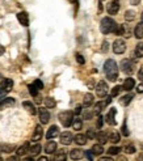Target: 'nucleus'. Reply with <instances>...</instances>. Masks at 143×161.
I'll use <instances>...</instances> for the list:
<instances>
[{
	"mask_svg": "<svg viewBox=\"0 0 143 161\" xmlns=\"http://www.w3.org/2000/svg\"><path fill=\"white\" fill-rule=\"evenodd\" d=\"M104 72H105V76L109 81H116L118 79V66H117L116 60L108 59L104 64Z\"/></svg>",
	"mask_w": 143,
	"mask_h": 161,
	"instance_id": "obj_1",
	"label": "nucleus"
},
{
	"mask_svg": "<svg viewBox=\"0 0 143 161\" xmlns=\"http://www.w3.org/2000/svg\"><path fill=\"white\" fill-rule=\"evenodd\" d=\"M117 28V24L113 19L110 17H104L101 20V24H100V30L102 34H109V33H114V30Z\"/></svg>",
	"mask_w": 143,
	"mask_h": 161,
	"instance_id": "obj_2",
	"label": "nucleus"
},
{
	"mask_svg": "<svg viewBox=\"0 0 143 161\" xmlns=\"http://www.w3.org/2000/svg\"><path fill=\"white\" fill-rule=\"evenodd\" d=\"M58 118L60 121V123H62L64 127H70V126L72 124V122H73V113L72 111H62V113H59V115H58Z\"/></svg>",
	"mask_w": 143,
	"mask_h": 161,
	"instance_id": "obj_3",
	"label": "nucleus"
},
{
	"mask_svg": "<svg viewBox=\"0 0 143 161\" xmlns=\"http://www.w3.org/2000/svg\"><path fill=\"white\" fill-rule=\"evenodd\" d=\"M120 67L122 69V72H125L126 75H131L134 71V63H133V60H130V59H122Z\"/></svg>",
	"mask_w": 143,
	"mask_h": 161,
	"instance_id": "obj_4",
	"label": "nucleus"
},
{
	"mask_svg": "<svg viewBox=\"0 0 143 161\" xmlns=\"http://www.w3.org/2000/svg\"><path fill=\"white\" fill-rule=\"evenodd\" d=\"M113 51L116 54H123L126 51V43H125V41L121 40V38L116 40L113 42Z\"/></svg>",
	"mask_w": 143,
	"mask_h": 161,
	"instance_id": "obj_5",
	"label": "nucleus"
},
{
	"mask_svg": "<svg viewBox=\"0 0 143 161\" xmlns=\"http://www.w3.org/2000/svg\"><path fill=\"white\" fill-rule=\"evenodd\" d=\"M96 94L98 97H105L108 94V85L105 81H98V84L96 85Z\"/></svg>",
	"mask_w": 143,
	"mask_h": 161,
	"instance_id": "obj_6",
	"label": "nucleus"
},
{
	"mask_svg": "<svg viewBox=\"0 0 143 161\" xmlns=\"http://www.w3.org/2000/svg\"><path fill=\"white\" fill-rule=\"evenodd\" d=\"M73 140V136H72V134L70 131H64L60 134V143L64 145H70L71 143Z\"/></svg>",
	"mask_w": 143,
	"mask_h": 161,
	"instance_id": "obj_7",
	"label": "nucleus"
},
{
	"mask_svg": "<svg viewBox=\"0 0 143 161\" xmlns=\"http://www.w3.org/2000/svg\"><path fill=\"white\" fill-rule=\"evenodd\" d=\"M16 100L12 98V97H5L4 100L0 101V110H4V109H8V107H12L15 105Z\"/></svg>",
	"mask_w": 143,
	"mask_h": 161,
	"instance_id": "obj_8",
	"label": "nucleus"
},
{
	"mask_svg": "<svg viewBox=\"0 0 143 161\" xmlns=\"http://www.w3.org/2000/svg\"><path fill=\"white\" fill-rule=\"evenodd\" d=\"M120 11V4L118 0H113L108 4V13L109 15H117V12Z\"/></svg>",
	"mask_w": 143,
	"mask_h": 161,
	"instance_id": "obj_9",
	"label": "nucleus"
},
{
	"mask_svg": "<svg viewBox=\"0 0 143 161\" xmlns=\"http://www.w3.org/2000/svg\"><path fill=\"white\" fill-rule=\"evenodd\" d=\"M38 114H40V121H41V123L43 124H46V123H49V121H50V114H49V111L46 110V109H40L38 110Z\"/></svg>",
	"mask_w": 143,
	"mask_h": 161,
	"instance_id": "obj_10",
	"label": "nucleus"
},
{
	"mask_svg": "<svg viewBox=\"0 0 143 161\" xmlns=\"http://www.w3.org/2000/svg\"><path fill=\"white\" fill-rule=\"evenodd\" d=\"M84 151L83 149H80V148H75V149H72L71 151V153H70V157L72 160H80V159H83L84 157Z\"/></svg>",
	"mask_w": 143,
	"mask_h": 161,
	"instance_id": "obj_11",
	"label": "nucleus"
},
{
	"mask_svg": "<svg viewBox=\"0 0 143 161\" xmlns=\"http://www.w3.org/2000/svg\"><path fill=\"white\" fill-rule=\"evenodd\" d=\"M17 20H19V23L23 25V26H28L29 25V17H28L27 12H20V13H17Z\"/></svg>",
	"mask_w": 143,
	"mask_h": 161,
	"instance_id": "obj_12",
	"label": "nucleus"
},
{
	"mask_svg": "<svg viewBox=\"0 0 143 161\" xmlns=\"http://www.w3.org/2000/svg\"><path fill=\"white\" fill-rule=\"evenodd\" d=\"M58 135H59V127L58 126H51L46 132V138L47 139H54V138H57Z\"/></svg>",
	"mask_w": 143,
	"mask_h": 161,
	"instance_id": "obj_13",
	"label": "nucleus"
},
{
	"mask_svg": "<svg viewBox=\"0 0 143 161\" xmlns=\"http://www.w3.org/2000/svg\"><path fill=\"white\" fill-rule=\"evenodd\" d=\"M116 113H117L116 109H110L109 113L106 114V122L110 126H114L116 124Z\"/></svg>",
	"mask_w": 143,
	"mask_h": 161,
	"instance_id": "obj_14",
	"label": "nucleus"
},
{
	"mask_svg": "<svg viewBox=\"0 0 143 161\" xmlns=\"http://www.w3.org/2000/svg\"><path fill=\"white\" fill-rule=\"evenodd\" d=\"M96 139L98 140V144H105V143L109 140V135H108L105 131H100V132H97L96 135Z\"/></svg>",
	"mask_w": 143,
	"mask_h": 161,
	"instance_id": "obj_15",
	"label": "nucleus"
},
{
	"mask_svg": "<svg viewBox=\"0 0 143 161\" xmlns=\"http://www.w3.org/2000/svg\"><path fill=\"white\" fill-rule=\"evenodd\" d=\"M23 106H24V109H27V111L30 113L32 115L37 114V109H36V106H34L32 102H29V101H24V102H23Z\"/></svg>",
	"mask_w": 143,
	"mask_h": 161,
	"instance_id": "obj_16",
	"label": "nucleus"
},
{
	"mask_svg": "<svg viewBox=\"0 0 143 161\" xmlns=\"http://www.w3.org/2000/svg\"><path fill=\"white\" fill-rule=\"evenodd\" d=\"M42 127H41V124H38L36 126V130H34V134H33V138H32V140L33 142H38V140H41V138H42Z\"/></svg>",
	"mask_w": 143,
	"mask_h": 161,
	"instance_id": "obj_17",
	"label": "nucleus"
},
{
	"mask_svg": "<svg viewBox=\"0 0 143 161\" xmlns=\"http://www.w3.org/2000/svg\"><path fill=\"white\" fill-rule=\"evenodd\" d=\"M87 135H84V134H77L75 138H73V142L76 143L77 145H84L85 143H87Z\"/></svg>",
	"mask_w": 143,
	"mask_h": 161,
	"instance_id": "obj_18",
	"label": "nucleus"
},
{
	"mask_svg": "<svg viewBox=\"0 0 143 161\" xmlns=\"http://www.w3.org/2000/svg\"><path fill=\"white\" fill-rule=\"evenodd\" d=\"M134 86H135V81H134V79H131V77H127V79L123 81L122 89H125V90H131Z\"/></svg>",
	"mask_w": 143,
	"mask_h": 161,
	"instance_id": "obj_19",
	"label": "nucleus"
},
{
	"mask_svg": "<svg viewBox=\"0 0 143 161\" xmlns=\"http://www.w3.org/2000/svg\"><path fill=\"white\" fill-rule=\"evenodd\" d=\"M57 151V143L55 142H47L46 145H45V152L46 153H54Z\"/></svg>",
	"mask_w": 143,
	"mask_h": 161,
	"instance_id": "obj_20",
	"label": "nucleus"
},
{
	"mask_svg": "<svg viewBox=\"0 0 143 161\" xmlns=\"http://www.w3.org/2000/svg\"><path fill=\"white\" fill-rule=\"evenodd\" d=\"M67 160V155L64 151H58L57 153L54 155V157L51 161H66Z\"/></svg>",
	"mask_w": 143,
	"mask_h": 161,
	"instance_id": "obj_21",
	"label": "nucleus"
},
{
	"mask_svg": "<svg viewBox=\"0 0 143 161\" xmlns=\"http://www.w3.org/2000/svg\"><path fill=\"white\" fill-rule=\"evenodd\" d=\"M134 36H135L138 40H141L143 38V23H139L134 29Z\"/></svg>",
	"mask_w": 143,
	"mask_h": 161,
	"instance_id": "obj_22",
	"label": "nucleus"
},
{
	"mask_svg": "<svg viewBox=\"0 0 143 161\" xmlns=\"http://www.w3.org/2000/svg\"><path fill=\"white\" fill-rule=\"evenodd\" d=\"M93 94H91V93H87L85 96H84V98H83V105L85 106V107H89L93 103Z\"/></svg>",
	"mask_w": 143,
	"mask_h": 161,
	"instance_id": "obj_23",
	"label": "nucleus"
},
{
	"mask_svg": "<svg viewBox=\"0 0 143 161\" xmlns=\"http://www.w3.org/2000/svg\"><path fill=\"white\" fill-rule=\"evenodd\" d=\"M12 86H13V81H12L11 79H5V80H4V82L2 84V86H0V88H3V89L8 93V92H9V90L12 89Z\"/></svg>",
	"mask_w": 143,
	"mask_h": 161,
	"instance_id": "obj_24",
	"label": "nucleus"
},
{
	"mask_svg": "<svg viewBox=\"0 0 143 161\" xmlns=\"http://www.w3.org/2000/svg\"><path fill=\"white\" fill-rule=\"evenodd\" d=\"M41 149H42L41 144H34V145H32V147L29 148V153L32 155V156H37V155H40Z\"/></svg>",
	"mask_w": 143,
	"mask_h": 161,
	"instance_id": "obj_25",
	"label": "nucleus"
},
{
	"mask_svg": "<svg viewBox=\"0 0 143 161\" xmlns=\"http://www.w3.org/2000/svg\"><path fill=\"white\" fill-rule=\"evenodd\" d=\"M0 149H2L3 152H5V153H9V152L16 149V145L15 144H5V143H3V144L0 145Z\"/></svg>",
	"mask_w": 143,
	"mask_h": 161,
	"instance_id": "obj_26",
	"label": "nucleus"
},
{
	"mask_svg": "<svg viewBox=\"0 0 143 161\" xmlns=\"http://www.w3.org/2000/svg\"><path fill=\"white\" fill-rule=\"evenodd\" d=\"M43 102H45L46 107H49V109H53V107L57 106V102H55V100H54V98H51V97H46Z\"/></svg>",
	"mask_w": 143,
	"mask_h": 161,
	"instance_id": "obj_27",
	"label": "nucleus"
},
{
	"mask_svg": "<svg viewBox=\"0 0 143 161\" xmlns=\"http://www.w3.org/2000/svg\"><path fill=\"white\" fill-rule=\"evenodd\" d=\"M106 106V102L105 101H100V102H97L96 105H95V114H100L101 110L104 107Z\"/></svg>",
	"mask_w": 143,
	"mask_h": 161,
	"instance_id": "obj_28",
	"label": "nucleus"
},
{
	"mask_svg": "<svg viewBox=\"0 0 143 161\" xmlns=\"http://www.w3.org/2000/svg\"><path fill=\"white\" fill-rule=\"evenodd\" d=\"M29 148H30V147H29V143H25L24 145H21L19 149H17V155H19V156L25 155L27 152H29Z\"/></svg>",
	"mask_w": 143,
	"mask_h": 161,
	"instance_id": "obj_29",
	"label": "nucleus"
},
{
	"mask_svg": "<svg viewBox=\"0 0 143 161\" xmlns=\"http://www.w3.org/2000/svg\"><path fill=\"white\" fill-rule=\"evenodd\" d=\"M93 152V155H97V156H100V155H102V152H104V148H102V145L101 144H95L93 147H92V149H91Z\"/></svg>",
	"mask_w": 143,
	"mask_h": 161,
	"instance_id": "obj_30",
	"label": "nucleus"
},
{
	"mask_svg": "<svg viewBox=\"0 0 143 161\" xmlns=\"http://www.w3.org/2000/svg\"><path fill=\"white\" fill-rule=\"evenodd\" d=\"M134 55H135V58H142V56H143V42H141V43H138V45H137V49H135Z\"/></svg>",
	"mask_w": 143,
	"mask_h": 161,
	"instance_id": "obj_31",
	"label": "nucleus"
},
{
	"mask_svg": "<svg viewBox=\"0 0 143 161\" xmlns=\"http://www.w3.org/2000/svg\"><path fill=\"white\" fill-rule=\"evenodd\" d=\"M131 100H133V94H126V96H123L120 101H121V103H122L123 106H126V105H129V103L131 102Z\"/></svg>",
	"mask_w": 143,
	"mask_h": 161,
	"instance_id": "obj_32",
	"label": "nucleus"
},
{
	"mask_svg": "<svg viewBox=\"0 0 143 161\" xmlns=\"http://www.w3.org/2000/svg\"><path fill=\"white\" fill-rule=\"evenodd\" d=\"M120 140H121V135L118 132H112L109 135V142H112V143H118Z\"/></svg>",
	"mask_w": 143,
	"mask_h": 161,
	"instance_id": "obj_33",
	"label": "nucleus"
},
{
	"mask_svg": "<svg viewBox=\"0 0 143 161\" xmlns=\"http://www.w3.org/2000/svg\"><path fill=\"white\" fill-rule=\"evenodd\" d=\"M72 127L75 130H81V127H83V121L80 118H75L72 122Z\"/></svg>",
	"mask_w": 143,
	"mask_h": 161,
	"instance_id": "obj_34",
	"label": "nucleus"
},
{
	"mask_svg": "<svg viewBox=\"0 0 143 161\" xmlns=\"http://www.w3.org/2000/svg\"><path fill=\"white\" fill-rule=\"evenodd\" d=\"M125 19H126V21H133L134 19H135V12L134 11H126L125 12Z\"/></svg>",
	"mask_w": 143,
	"mask_h": 161,
	"instance_id": "obj_35",
	"label": "nucleus"
},
{
	"mask_svg": "<svg viewBox=\"0 0 143 161\" xmlns=\"http://www.w3.org/2000/svg\"><path fill=\"white\" fill-rule=\"evenodd\" d=\"M93 114H95V111H92V110H89V109H85V111L83 113V117H84V119H92V117H93Z\"/></svg>",
	"mask_w": 143,
	"mask_h": 161,
	"instance_id": "obj_36",
	"label": "nucleus"
},
{
	"mask_svg": "<svg viewBox=\"0 0 143 161\" xmlns=\"http://www.w3.org/2000/svg\"><path fill=\"white\" fill-rule=\"evenodd\" d=\"M28 88H29V93L32 94L33 97H36V96H38V89L36 88V85H34V84H30V85L28 86Z\"/></svg>",
	"mask_w": 143,
	"mask_h": 161,
	"instance_id": "obj_37",
	"label": "nucleus"
},
{
	"mask_svg": "<svg viewBox=\"0 0 143 161\" xmlns=\"http://www.w3.org/2000/svg\"><path fill=\"white\" fill-rule=\"evenodd\" d=\"M121 89H122V86H120V85H116L114 88L112 89V97H117V96L120 94Z\"/></svg>",
	"mask_w": 143,
	"mask_h": 161,
	"instance_id": "obj_38",
	"label": "nucleus"
},
{
	"mask_svg": "<svg viewBox=\"0 0 143 161\" xmlns=\"http://www.w3.org/2000/svg\"><path fill=\"white\" fill-rule=\"evenodd\" d=\"M120 151H121L120 147H110L109 149H108V153L109 155H118Z\"/></svg>",
	"mask_w": 143,
	"mask_h": 161,
	"instance_id": "obj_39",
	"label": "nucleus"
},
{
	"mask_svg": "<svg viewBox=\"0 0 143 161\" xmlns=\"http://www.w3.org/2000/svg\"><path fill=\"white\" fill-rule=\"evenodd\" d=\"M125 152H126V153H135V147L129 144V145L125 147Z\"/></svg>",
	"mask_w": 143,
	"mask_h": 161,
	"instance_id": "obj_40",
	"label": "nucleus"
},
{
	"mask_svg": "<svg viewBox=\"0 0 143 161\" xmlns=\"http://www.w3.org/2000/svg\"><path fill=\"white\" fill-rule=\"evenodd\" d=\"M96 132L93 131V130H88V131H87V138L88 139H96Z\"/></svg>",
	"mask_w": 143,
	"mask_h": 161,
	"instance_id": "obj_41",
	"label": "nucleus"
},
{
	"mask_svg": "<svg viewBox=\"0 0 143 161\" xmlns=\"http://www.w3.org/2000/svg\"><path fill=\"white\" fill-rule=\"evenodd\" d=\"M76 62L79 64H84L85 63V59L83 58V55L81 54H76Z\"/></svg>",
	"mask_w": 143,
	"mask_h": 161,
	"instance_id": "obj_42",
	"label": "nucleus"
},
{
	"mask_svg": "<svg viewBox=\"0 0 143 161\" xmlns=\"http://www.w3.org/2000/svg\"><path fill=\"white\" fill-rule=\"evenodd\" d=\"M34 85H36V88L40 90V89H43V82L41 81V80H34V82H33Z\"/></svg>",
	"mask_w": 143,
	"mask_h": 161,
	"instance_id": "obj_43",
	"label": "nucleus"
},
{
	"mask_svg": "<svg viewBox=\"0 0 143 161\" xmlns=\"http://www.w3.org/2000/svg\"><path fill=\"white\" fill-rule=\"evenodd\" d=\"M122 135H123V136H129V135H130L129 130H127V126H126V122L122 124Z\"/></svg>",
	"mask_w": 143,
	"mask_h": 161,
	"instance_id": "obj_44",
	"label": "nucleus"
},
{
	"mask_svg": "<svg viewBox=\"0 0 143 161\" xmlns=\"http://www.w3.org/2000/svg\"><path fill=\"white\" fill-rule=\"evenodd\" d=\"M85 156H87V159H88L89 161H93V152L92 151H87Z\"/></svg>",
	"mask_w": 143,
	"mask_h": 161,
	"instance_id": "obj_45",
	"label": "nucleus"
},
{
	"mask_svg": "<svg viewBox=\"0 0 143 161\" xmlns=\"http://www.w3.org/2000/svg\"><path fill=\"white\" fill-rule=\"evenodd\" d=\"M108 49H109V45H108V42L106 41H104L102 42V47H101V50L105 53V51H108Z\"/></svg>",
	"mask_w": 143,
	"mask_h": 161,
	"instance_id": "obj_46",
	"label": "nucleus"
},
{
	"mask_svg": "<svg viewBox=\"0 0 143 161\" xmlns=\"http://www.w3.org/2000/svg\"><path fill=\"white\" fill-rule=\"evenodd\" d=\"M102 119H104L102 117H101V115H98V119H97V127H98V128H101V127H102V122H104Z\"/></svg>",
	"mask_w": 143,
	"mask_h": 161,
	"instance_id": "obj_47",
	"label": "nucleus"
},
{
	"mask_svg": "<svg viewBox=\"0 0 143 161\" xmlns=\"http://www.w3.org/2000/svg\"><path fill=\"white\" fill-rule=\"evenodd\" d=\"M5 94H7L5 90H4L3 88H0V100H4V98H5Z\"/></svg>",
	"mask_w": 143,
	"mask_h": 161,
	"instance_id": "obj_48",
	"label": "nucleus"
},
{
	"mask_svg": "<svg viewBox=\"0 0 143 161\" xmlns=\"http://www.w3.org/2000/svg\"><path fill=\"white\" fill-rule=\"evenodd\" d=\"M138 79H139L141 81H143V68H141L139 72H138Z\"/></svg>",
	"mask_w": 143,
	"mask_h": 161,
	"instance_id": "obj_49",
	"label": "nucleus"
},
{
	"mask_svg": "<svg viewBox=\"0 0 143 161\" xmlns=\"http://www.w3.org/2000/svg\"><path fill=\"white\" fill-rule=\"evenodd\" d=\"M73 113H75L76 115H79L80 113H81V106H80V105H79V106H76V107H75V111H73Z\"/></svg>",
	"mask_w": 143,
	"mask_h": 161,
	"instance_id": "obj_50",
	"label": "nucleus"
},
{
	"mask_svg": "<svg viewBox=\"0 0 143 161\" xmlns=\"http://www.w3.org/2000/svg\"><path fill=\"white\" fill-rule=\"evenodd\" d=\"M7 161H19V157H17V156H9V157L7 159Z\"/></svg>",
	"mask_w": 143,
	"mask_h": 161,
	"instance_id": "obj_51",
	"label": "nucleus"
},
{
	"mask_svg": "<svg viewBox=\"0 0 143 161\" xmlns=\"http://www.w3.org/2000/svg\"><path fill=\"white\" fill-rule=\"evenodd\" d=\"M137 90H138V93H143V82H142V84H139V85H138Z\"/></svg>",
	"mask_w": 143,
	"mask_h": 161,
	"instance_id": "obj_52",
	"label": "nucleus"
},
{
	"mask_svg": "<svg viewBox=\"0 0 143 161\" xmlns=\"http://www.w3.org/2000/svg\"><path fill=\"white\" fill-rule=\"evenodd\" d=\"M139 3H141V0H130V4H133V5H138Z\"/></svg>",
	"mask_w": 143,
	"mask_h": 161,
	"instance_id": "obj_53",
	"label": "nucleus"
},
{
	"mask_svg": "<svg viewBox=\"0 0 143 161\" xmlns=\"http://www.w3.org/2000/svg\"><path fill=\"white\" fill-rule=\"evenodd\" d=\"M117 161H127V159L125 157V156H120V157L117 159Z\"/></svg>",
	"mask_w": 143,
	"mask_h": 161,
	"instance_id": "obj_54",
	"label": "nucleus"
},
{
	"mask_svg": "<svg viewBox=\"0 0 143 161\" xmlns=\"http://www.w3.org/2000/svg\"><path fill=\"white\" fill-rule=\"evenodd\" d=\"M100 161H113V160H112L110 157H101Z\"/></svg>",
	"mask_w": 143,
	"mask_h": 161,
	"instance_id": "obj_55",
	"label": "nucleus"
},
{
	"mask_svg": "<svg viewBox=\"0 0 143 161\" xmlns=\"http://www.w3.org/2000/svg\"><path fill=\"white\" fill-rule=\"evenodd\" d=\"M38 161H49V159H47V157H45V156H42V157H40V159H38Z\"/></svg>",
	"mask_w": 143,
	"mask_h": 161,
	"instance_id": "obj_56",
	"label": "nucleus"
},
{
	"mask_svg": "<svg viewBox=\"0 0 143 161\" xmlns=\"http://www.w3.org/2000/svg\"><path fill=\"white\" fill-rule=\"evenodd\" d=\"M137 161H143V153H141L139 156H138V159H137Z\"/></svg>",
	"mask_w": 143,
	"mask_h": 161,
	"instance_id": "obj_57",
	"label": "nucleus"
},
{
	"mask_svg": "<svg viewBox=\"0 0 143 161\" xmlns=\"http://www.w3.org/2000/svg\"><path fill=\"white\" fill-rule=\"evenodd\" d=\"M23 161H34V159L33 157H25Z\"/></svg>",
	"mask_w": 143,
	"mask_h": 161,
	"instance_id": "obj_58",
	"label": "nucleus"
},
{
	"mask_svg": "<svg viewBox=\"0 0 143 161\" xmlns=\"http://www.w3.org/2000/svg\"><path fill=\"white\" fill-rule=\"evenodd\" d=\"M4 51H5V49H4L3 46H0V55H2V54H4Z\"/></svg>",
	"mask_w": 143,
	"mask_h": 161,
	"instance_id": "obj_59",
	"label": "nucleus"
},
{
	"mask_svg": "<svg viewBox=\"0 0 143 161\" xmlns=\"http://www.w3.org/2000/svg\"><path fill=\"white\" fill-rule=\"evenodd\" d=\"M4 80H5V79H4V77H3L2 75H0V86H2V84L4 82Z\"/></svg>",
	"mask_w": 143,
	"mask_h": 161,
	"instance_id": "obj_60",
	"label": "nucleus"
},
{
	"mask_svg": "<svg viewBox=\"0 0 143 161\" xmlns=\"http://www.w3.org/2000/svg\"><path fill=\"white\" fill-rule=\"evenodd\" d=\"M70 2H71L72 4H77V0H70Z\"/></svg>",
	"mask_w": 143,
	"mask_h": 161,
	"instance_id": "obj_61",
	"label": "nucleus"
},
{
	"mask_svg": "<svg viewBox=\"0 0 143 161\" xmlns=\"http://www.w3.org/2000/svg\"><path fill=\"white\" fill-rule=\"evenodd\" d=\"M141 20H142V23H143V12H142V15H141Z\"/></svg>",
	"mask_w": 143,
	"mask_h": 161,
	"instance_id": "obj_62",
	"label": "nucleus"
},
{
	"mask_svg": "<svg viewBox=\"0 0 143 161\" xmlns=\"http://www.w3.org/2000/svg\"><path fill=\"white\" fill-rule=\"evenodd\" d=\"M0 161H4V160H3V159H2V157H0Z\"/></svg>",
	"mask_w": 143,
	"mask_h": 161,
	"instance_id": "obj_63",
	"label": "nucleus"
},
{
	"mask_svg": "<svg viewBox=\"0 0 143 161\" xmlns=\"http://www.w3.org/2000/svg\"><path fill=\"white\" fill-rule=\"evenodd\" d=\"M142 148H143V145H142Z\"/></svg>",
	"mask_w": 143,
	"mask_h": 161,
	"instance_id": "obj_64",
	"label": "nucleus"
}]
</instances>
